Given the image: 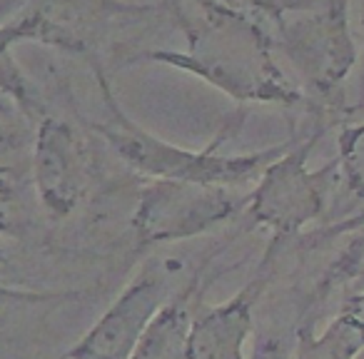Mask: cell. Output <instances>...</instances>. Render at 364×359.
<instances>
[{
    "instance_id": "1",
    "label": "cell",
    "mask_w": 364,
    "mask_h": 359,
    "mask_svg": "<svg viewBox=\"0 0 364 359\" xmlns=\"http://www.w3.org/2000/svg\"><path fill=\"white\" fill-rule=\"evenodd\" d=\"M110 145L130 162L135 170L150 175L152 180H170V183L193 185H225L242 183L269 157H277V150L259 152L250 157H218L210 152H190L147 135L145 130L132 125L127 117L115 110L112 127H100Z\"/></svg>"
},
{
    "instance_id": "2",
    "label": "cell",
    "mask_w": 364,
    "mask_h": 359,
    "mask_svg": "<svg viewBox=\"0 0 364 359\" xmlns=\"http://www.w3.org/2000/svg\"><path fill=\"white\" fill-rule=\"evenodd\" d=\"M240 203L225 188L152 180L132 218L142 245L190 240L228 220Z\"/></svg>"
},
{
    "instance_id": "3",
    "label": "cell",
    "mask_w": 364,
    "mask_h": 359,
    "mask_svg": "<svg viewBox=\"0 0 364 359\" xmlns=\"http://www.w3.org/2000/svg\"><path fill=\"white\" fill-rule=\"evenodd\" d=\"M170 299L162 272H142L60 359H130L157 309Z\"/></svg>"
},
{
    "instance_id": "4",
    "label": "cell",
    "mask_w": 364,
    "mask_h": 359,
    "mask_svg": "<svg viewBox=\"0 0 364 359\" xmlns=\"http://www.w3.org/2000/svg\"><path fill=\"white\" fill-rule=\"evenodd\" d=\"M277 245L272 242L257 274L228 302L193 317L188 337V359H247L245 347L255 329V307L267 289Z\"/></svg>"
},
{
    "instance_id": "5",
    "label": "cell",
    "mask_w": 364,
    "mask_h": 359,
    "mask_svg": "<svg viewBox=\"0 0 364 359\" xmlns=\"http://www.w3.org/2000/svg\"><path fill=\"white\" fill-rule=\"evenodd\" d=\"M319 213V190L312 177L304 175L302 157H287L272 165L262 185L250 200V215L255 223L274 230V242L297 232L304 223Z\"/></svg>"
},
{
    "instance_id": "6",
    "label": "cell",
    "mask_w": 364,
    "mask_h": 359,
    "mask_svg": "<svg viewBox=\"0 0 364 359\" xmlns=\"http://www.w3.org/2000/svg\"><path fill=\"white\" fill-rule=\"evenodd\" d=\"M36 177L43 205L55 218H65L75 210L85 188L80 142L70 125L63 120H46L38 132Z\"/></svg>"
},
{
    "instance_id": "7",
    "label": "cell",
    "mask_w": 364,
    "mask_h": 359,
    "mask_svg": "<svg viewBox=\"0 0 364 359\" xmlns=\"http://www.w3.org/2000/svg\"><path fill=\"white\" fill-rule=\"evenodd\" d=\"M198 287L200 274H195L188 287L157 309L130 359H188V337L193 327L190 304Z\"/></svg>"
},
{
    "instance_id": "8",
    "label": "cell",
    "mask_w": 364,
    "mask_h": 359,
    "mask_svg": "<svg viewBox=\"0 0 364 359\" xmlns=\"http://www.w3.org/2000/svg\"><path fill=\"white\" fill-rule=\"evenodd\" d=\"M362 349L364 334L337 314L319 337L312 334L299 337L297 359H354Z\"/></svg>"
},
{
    "instance_id": "9",
    "label": "cell",
    "mask_w": 364,
    "mask_h": 359,
    "mask_svg": "<svg viewBox=\"0 0 364 359\" xmlns=\"http://www.w3.org/2000/svg\"><path fill=\"white\" fill-rule=\"evenodd\" d=\"M247 359H289V347L282 337L262 334V337L255 342V349Z\"/></svg>"
},
{
    "instance_id": "10",
    "label": "cell",
    "mask_w": 364,
    "mask_h": 359,
    "mask_svg": "<svg viewBox=\"0 0 364 359\" xmlns=\"http://www.w3.org/2000/svg\"><path fill=\"white\" fill-rule=\"evenodd\" d=\"M46 299H55V294L46 292H26V289H6L0 287V317L8 312L11 304H33V302H46Z\"/></svg>"
},
{
    "instance_id": "11",
    "label": "cell",
    "mask_w": 364,
    "mask_h": 359,
    "mask_svg": "<svg viewBox=\"0 0 364 359\" xmlns=\"http://www.w3.org/2000/svg\"><path fill=\"white\" fill-rule=\"evenodd\" d=\"M339 317L347 319L349 324H352L357 332L364 334V292L362 294H354L352 299H347L342 307V312H339Z\"/></svg>"
},
{
    "instance_id": "12",
    "label": "cell",
    "mask_w": 364,
    "mask_h": 359,
    "mask_svg": "<svg viewBox=\"0 0 364 359\" xmlns=\"http://www.w3.org/2000/svg\"><path fill=\"white\" fill-rule=\"evenodd\" d=\"M6 262V254H3V250H0V264Z\"/></svg>"
}]
</instances>
